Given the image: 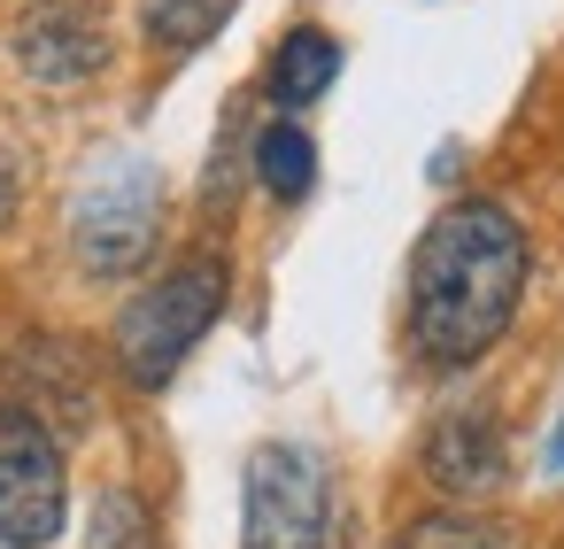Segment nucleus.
<instances>
[{"label":"nucleus","mask_w":564,"mask_h":549,"mask_svg":"<svg viewBox=\"0 0 564 549\" xmlns=\"http://www.w3.org/2000/svg\"><path fill=\"white\" fill-rule=\"evenodd\" d=\"M533 248L525 225L502 202H456L425 225L417 256H410V341L425 364H479L525 294Z\"/></svg>","instance_id":"1"},{"label":"nucleus","mask_w":564,"mask_h":549,"mask_svg":"<svg viewBox=\"0 0 564 549\" xmlns=\"http://www.w3.org/2000/svg\"><path fill=\"white\" fill-rule=\"evenodd\" d=\"M225 287H232V271H225V256H194V263H178L171 279H155L148 294H132V310L117 317V356H124V379L132 387H171V372L202 348V333L217 325V310H225Z\"/></svg>","instance_id":"2"},{"label":"nucleus","mask_w":564,"mask_h":549,"mask_svg":"<svg viewBox=\"0 0 564 549\" xmlns=\"http://www.w3.org/2000/svg\"><path fill=\"white\" fill-rule=\"evenodd\" d=\"M333 541V472L302 441H263L240 480V549H325Z\"/></svg>","instance_id":"3"},{"label":"nucleus","mask_w":564,"mask_h":549,"mask_svg":"<svg viewBox=\"0 0 564 549\" xmlns=\"http://www.w3.org/2000/svg\"><path fill=\"white\" fill-rule=\"evenodd\" d=\"M70 518V480L63 449L40 410L0 402V541L9 549H47Z\"/></svg>","instance_id":"4"},{"label":"nucleus","mask_w":564,"mask_h":549,"mask_svg":"<svg viewBox=\"0 0 564 549\" xmlns=\"http://www.w3.org/2000/svg\"><path fill=\"white\" fill-rule=\"evenodd\" d=\"M155 225H163V209H155V171H148V163H117V171H101V179L78 194L70 240H78V263H86L94 279H117V271L148 263Z\"/></svg>","instance_id":"5"},{"label":"nucleus","mask_w":564,"mask_h":549,"mask_svg":"<svg viewBox=\"0 0 564 549\" xmlns=\"http://www.w3.org/2000/svg\"><path fill=\"white\" fill-rule=\"evenodd\" d=\"M17 55L40 86H86L109 63V40L86 9H32L24 32H17Z\"/></svg>","instance_id":"6"},{"label":"nucleus","mask_w":564,"mask_h":549,"mask_svg":"<svg viewBox=\"0 0 564 549\" xmlns=\"http://www.w3.org/2000/svg\"><path fill=\"white\" fill-rule=\"evenodd\" d=\"M425 472L448 487V495H487L502 472H510V456H502V426H495V410H448L433 433H425Z\"/></svg>","instance_id":"7"},{"label":"nucleus","mask_w":564,"mask_h":549,"mask_svg":"<svg viewBox=\"0 0 564 549\" xmlns=\"http://www.w3.org/2000/svg\"><path fill=\"white\" fill-rule=\"evenodd\" d=\"M333 78H340V40H325L317 24H302V32H286V40L271 47V101L310 109Z\"/></svg>","instance_id":"8"},{"label":"nucleus","mask_w":564,"mask_h":549,"mask_svg":"<svg viewBox=\"0 0 564 549\" xmlns=\"http://www.w3.org/2000/svg\"><path fill=\"white\" fill-rule=\"evenodd\" d=\"M256 179L271 202H302L317 186V140L302 125H263L256 132Z\"/></svg>","instance_id":"9"},{"label":"nucleus","mask_w":564,"mask_h":549,"mask_svg":"<svg viewBox=\"0 0 564 549\" xmlns=\"http://www.w3.org/2000/svg\"><path fill=\"white\" fill-rule=\"evenodd\" d=\"M225 17H232V0H148V40L171 47V55H186V47L217 40Z\"/></svg>","instance_id":"10"},{"label":"nucleus","mask_w":564,"mask_h":549,"mask_svg":"<svg viewBox=\"0 0 564 549\" xmlns=\"http://www.w3.org/2000/svg\"><path fill=\"white\" fill-rule=\"evenodd\" d=\"M394 549H510V541H502L487 518H471V510H425V518L402 526Z\"/></svg>","instance_id":"11"},{"label":"nucleus","mask_w":564,"mask_h":549,"mask_svg":"<svg viewBox=\"0 0 564 549\" xmlns=\"http://www.w3.org/2000/svg\"><path fill=\"white\" fill-rule=\"evenodd\" d=\"M94 549H155V518L140 510V495H101L94 510Z\"/></svg>","instance_id":"12"},{"label":"nucleus","mask_w":564,"mask_h":549,"mask_svg":"<svg viewBox=\"0 0 564 549\" xmlns=\"http://www.w3.org/2000/svg\"><path fill=\"white\" fill-rule=\"evenodd\" d=\"M549 464H556V472H564V426H556V441H549Z\"/></svg>","instance_id":"13"}]
</instances>
